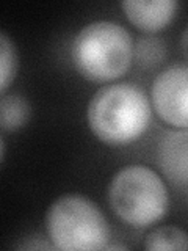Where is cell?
Instances as JSON below:
<instances>
[{
	"mask_svg": "<svg viewBox=\"0 0 188 251\" xmlns=\"http://www.w3.org/2000/svg\"><path fill=\"white\" fill-rule=\"evenodd\" d=\"M46 231L53 248L63 251L105 250L110 227L90 198L68 193L55 200L46 214Z\"/></svg>",
	"mask_w": 188,
	"mask_h": 251,
	"instance_id": "cell-3",
	"label": "cell"
},
{
	"mask_svg": "<svg viewBox=\"0 0 188 251\" xmlns=\"http://www.w3.org/2000/svg\"><path fill=\"white\" fill-rule=\"evenodd\" d=\"M133 39L121 24L94 21L74 36L70 58L75 69L91 82H112L129 71Z\"/></svg>",
	"mask_w": 188,
	"mask_h": 251,
	"instance_id": "cell-2",
	"label": "cell"
},
{
	"mask_svg": "<svg viewBox=\"0 0 188 251\" xmlns=\"http://www.w3.org/2000/svg\"><path fill=\"white\" fill-rule=\"evenodd\" d=\"M151 99L155 113L177 129H188V65H172L154 78Z\"/></svg>",
	"mask_w": 188,
	"mask_h": 251,
	"instance_id": "cell-5",
	"label": "cell"
},
{
	"mask_svg": "<svg viewBox=\"0 0 188 251\" xmlns=\"http://www.w3.org/2000/svg\"><path fill=\"white\" fill-rule=\"evenodd\" d=\"M133 58L138 66L154 69L166 58V44L157 36H141L133 47Z\"/></svg>",
	"mask_w": 188,
	"mask_h": 251,
	"instance_id": "cell-10",
	"label": "cell"
},
{
	"mask_svg": "<svg viewBox=\"0 0 188 251\" xmlns=\"http://www.w3.org/2000/svg\"><path fill=\"white\" fill-rule=\"evenodd\" d=\"M144 248L152 251L188 250V234L172 225L155 227L146 235Z\"/></svg>",
	"mask_w": 188,
	"mask_h": 251,
	"instance_id": "cell-9",
	"label": "cell"
},
{
	"mask_svg": "<svg viewBox=\"0 0 188 251\" xmlns=\"http://www.w3.org/2000/svg\"><path fill=\"white\" fill-rule=\"evenodd\" d=\"M0 152H2V162H3L5 160V140H3V137H2V151Z\"/></svg>",
	"mask_w": 188,
	"mask_h": 251,
	"instance_id": "cell-13",
	"label": "cell"
},
{
	"mask_svg": "<svg viewBox=\"0 0 188 251\" xmlns=\"http://www.w3.org/2000/svg\"><path fill=\"white\" fill-rule=\"evenodd\" d=\"M179 3L174 0H124L121 8L137 28L154 33L172 21Z\"/></svg>",
	"mask_w": 188,
	"mask_h": 251,
	"instance_id": "cell-7",
	"label": "cell"
},
{
	"mask_svg": "<svg viewBox=\"0 0 188 251\" xmlns=\"http://www.w3.org/2000/svg\"><path fill=\"white\" fill-rule=\"evenodd\" d=\"M18 66L19 58L16 46L13 39L5 31H2L0 33V91L2 94H6L8 86L14 80Z\"/></svg>",
	"mask_w": 188,
	"mask_h": 251,
	"instance_id": "cell-11",
	"label": "cell"
},
{
	"mask_svg": "<svg viewBox=\"0 0 188 251\" xmlns=\"http://www.w3.org/2000/svg\"><path fill=\"white\" fill-rule=\"evenodd\" d=\"M31 108L28 100L21 94H2L0 100V126L3 132H16L22 129L30 120Z\"/></svg>",
	"mask_w": 188,
	"mask_h": 251,
	"instance_id": "cell-8",
	"label": "cell"
},
{
	"mask_svg": "<svg viewBox=\"0 0 188 251\" xmlns=\"http://www.w3.org/2000/svg\"><path fill=\"white\" fill-rule=\"evenodd\" d=\"M157 163L172 184L185 185L188 182V129L162 135L157 146Z\"/></svg>",
	"mask_w": 188,
	"mask_h": 251,
	"instance_id": "cell-6",
	"label": "cell"
},
{
	"mask_svg": "<svg viewBox=\"0 0 188 251\" xmlns=\"http://www.w3.org/2000/svg\"><path fill=\"white\" fill-rule=\"evenodd\" d=\"M108 202L124 223L144 227L166 215L169 195L154 170L144 165H127L110 180Z\"/></svg>",
	"mask_w": 188,
	"mask_h": 251,
	"instance_id": "cell-4",
	"label": "cell"
},
{
	"mask_svg": "<svg viewBox=\"0 0 188 251\" xmlns=\"http://www.w3.org/2000/svg\"><path fill=\"white\" fill-rule=\"evenodd\" d=\"M151 102L135 83H113L94 93L86 118L102 143L125 146L137 141L151 123Z\"/></svg>",
	"mask_w": 188,
	"mask_h": 251,
	"instance_id": "cell-1",
	"label": "cell"
},
{
	"mask_svg": "<svg viewBox=\"0 0 188 251\" xmlns=\"http://www.w3.org/2000/svg\"><path fill=\"white\" fill-rule=\"evenodd\" d=\"M180 47H182V52L184 55L188 58V27L184 30L182 36H180Z\"/></svg>",
	"mask_w": 188,
	"mask_h": 251,
	"instance_id": "cell-12",
	"label": "cell"
}]
</instances>
